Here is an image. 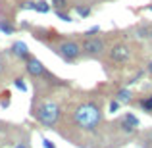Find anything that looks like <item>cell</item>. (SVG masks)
<instances>
[{"label": "cell", "mask_w": 152, "mask_h": 148, "mask_svg": "<svg viewBox=\"0 0 152 148\" xmlns=\"http://www.w3.org/2000/svg\"><path fill=\"white\" fill-rule=\"evenodd\" d=\"M139 125H141V121H139V117L133 112H125V114L121 115V119H119V127H121V131L127 133V135L135 133V131L139 129Z\"/></svg>", "instance_id": "6"}, {"label": "cell", "mask_w": 152, "mask_h": 148, "mask_svg": "<svg viewBox=\"0 0 152 148\" xmlns=\"http://www.w3.org/2000/svg\"><path fill=\"white\" fill-rule=\"evenodd\" d=\"M35 12H39V14H48L50 12V4L46 2V0H39V2H35Z\"/></svg>", "instance_id": "11"}, {"label": "cell", "mask_w": 152, "mask_h": 148, "mask_svg": "<svg viewBox=\"0 0 152 148\" xmlns=\"http://www.w3.org/2000/svg\"><path fill=\"white\" fill-rule=\"evenodd\" d=\"M42 146H45V148H56L54 142H52L50 139H42Z\"/></svg>", "instance_id": "19"}, {"label": "cell", "mask_w": 152, "mask_h": 148, "mask_svg": "<svg viewBox=\"0 0 152 148\" xmlns=\"http://www.w3.org/2000/svg\"><path fill=\"white\" fill-rule=\"evenodd\" d=\"M54 52L64 60V62H67V63L77 62V60L83 56V52H81V44H79L77 41H73V39H64V41L60 42L58 46H56V50H54Z\"/></svg>", "instance_id": "3"}, {"label": "cell", "mask_w": 152, "mask_h": 148, "mask_svg": "<svg viewBox=\"0 0 152 148\" xmlns=\"http://www.w3.org/2000/svg\"><path fill=\"white\" fill-rule=\"evenodd\" d=\"M14 87H15L18 90H21V93H27V85H25V81H23L21 77L14 79Z\"/></svg>", "instance_id": "15"}, {"label": "cell", "mask_w": 152, "mask_h": 148, "mask_svg": "<svg viewBox=\"0 0 152 148\" xmlns=\"http://www.w3.org/2000/svg\"><path fill=\"white\" fill-rule=\"evenodd\" d=\"M73 121L79 129L83 131H94L102 121V110L94 102H83L75 108Z\"/></svg>", "instance_id": "1"}, {"label": "cell", "mask_w": 152, "mask_h": 148, "mask_svg": "<svg viewBox=\"0 0 152 148\" xmlns=\"http://www.w3.org/2000/svg\"><path fill=\"white\" fill-rule=\"evenodd\" d=\"M0 31H2L4 35H14L15 27H14V25H10L8 21H4V19H0Z\"/></svg>", "instance_id": "12"}, {"label": "cell", "mask_w": 152, "mask_h": 148, "mask_svg": "<svg viewBox=\"0 0 152 148\" xmlns=\"http://www.w3.org/2000/svg\"><path fill=\"white\" fill-rule=\"evenodd\" d=\"M115 100H118L119 104H131L133 102V93H131L129 89H119L118 93H115Z\"/></svg>", "instance_id": "9"}, {"label": "cell", "mask_w": 152, "mask_h": 148, "mask_svg": "<svg viewBox=\"0 0 152 148\" xmlns=\"http://www.w3.org/2000/svg\"><path fill=\"white\" fill-rule=\"evenodd\" d=\"M56 15H58V19H62V21H66V23L73 21V17H71L67 12H64V10H56Z\"/></svg>", "instance_id": "13"}, {"label": "cell", "mask_w": 152, "mask_h": 148, "mask_svg": "<svg viewBox=\"0 0 152 148\" xmlns=\"http://www.w3.org/2000/svg\"><path fill=\"white\" fill-rule=\"evenodd\" d=\"M141 77H142V71H139V73H137V75H135V77L129 81V85H135V83H139V79H141Z\"/></svg>", "instance_id": "21"}, {"label": "cell", "mask_w": 152, "mask_h": 148, "mask_svg": "<svg viewBox=\"0 0 152 148\" xmlns=\"http://www.w3.org/2000/svg\"><path fill=\"white\" fill-rule=\"evenodd\" d=\"M25 71L31 75V77H45V75L48 73L46 67H45V63H42L41 60L33 58V56H31L29 60H25Z\"/></svg>", "instance_id": "7"}, {"label": "cell", "mask_w": 152, "mask_h": 148, "mask_svg": "<svg viewBox=\"0 0 152 148\" xmlns=\"http://www.w3.org/2000/svg\"><path fill=\"white\" fill-rule=\"evenodd\" d=\"M146 71H148V73L152 75V62H148V66H146Z\"/></svg>", "instance_id": "23"}, {"label": "cell", "mask_w": 152, "mask_h": 148, "mask_svg": "<svg viewBox=\"0 0 152 148\" xmlns=\"http://www.w3.org/2000/svg\"><path fill=\"white\" fill-rule=\"evenodd\" d=\"M12 54H14L18 60H23V62L31 58V54H29V48H27V44H25V42H21V41L14 42V46H12Z\"/></svg>", "instance_id": "8"}, {"label": "cell", "mask_w": 152, "mask_h": 148, "mask_svg": "<svg viewBox=\"0 0 152 148\" xmlns=\"http://www.w3.org/2000/svg\"><path fill=\"white\" fill-rule=\"evenodd\" d=\"M14 148H27V146H25V144H23V142H18V144H15Z\"/></svg>", "instance_id": "24"}, {"label": "cell", "mask_w": 152, "mask_h": 148, "mask_svg": "<svg viewBox=\"0 0 152 148\" xmlns=\"http://www.w3.org/2000/svg\"><path fill=\"white\" fill-rule=\"evenodd\" d=\"M60 115H62L60 104L52 102V100H45V102H41V106L37 108V112H35L37 121L41 123L42 127H46V129H54L56 123L60 121Z\"/></svg>", "instance_id": "2"}, {"label": "cell", "mask_w": 152, "mask_h": 148, "mask_svg": "<svg viewBox=\"0 0 152 148\" xmlns=\"http://www.w3.org/2000/svg\"><path fill=\"white\" fill-rule=\"evenodd\" d=\"M146 8H148V10H150V12H152V4H148V6H146Z\"/></svg>", "instance_id": "26"}, {"label": "cell", "mask_w": 152, "mask_h": 148, "mask_svg": "<svg viewBox=\"0 0 152 148\" xmlns=\"http://www.w3.org/2000/svg\"><path fill=\"white\" fill-rule=\"evenodd\" d=\"M148 31H150V27H139L137 29V37L139 39H146L148 37Z\"/></svg>", "instance_id": "16"}, {"label": "cell", "mask_w": 152, "mask_h": 148, "mask_svg": "<svg viewBox=\"0 0 152 148\" xmlns=\"http://www.w3.org/2000/svg\"><path fill=\"white\" fill-rule=\"evenodd\" d=\"M4 71H6V63H4V60L0 58V77L4 75Z\"/></svg>", "instance_id": "22"}, {"label": "cell", "mask_w": 152, "mask_h": 148, "mask_svg": "<svg viewBox=\"0 0 152 148\" xmlns=\"http://www.w3.org/2000/svg\"><path fill=\"white\" fill-rule=\"evenodd\" d=\"M148 39L152 41V27H150V31H148Z\"/></svg>", "instance_id": "25"}, {"label": "cell", "mask_w": 152, "mask_h": 148, "mask_svg": "<svg viewBox=\"0 0 152 148\" xmlns=\"http://www.w3.org/2000/svg\"><path fill=\"white\" fill-rule=\"evenodd\" d=\"M139 108L142 112H146V114H152V94H146V96L139 100Z\"/></svg>", "instance_id": "10"}, {"label": "cell", "mask_w": 152, "mask_h": 148, "mask_svg": "<svg viewBox=\"0 0 152 148\" xmlns=\"http://www.w3.org/2000/svg\"><path fill=\"white\" fill-rule=\"evenodd\" d=\"M108 56H110V60L114 63H125V62H129V58H131V50H129V46L127 44H123V42H118V44H114L110 50H108Z\"/></svg>", "instance_id": "5"}, {"label": "cell", "mask_w": 152, "mask_h": 148, "mask_svg": "<svg viewBox=\"0 0 152 148\" xmlns=\"http://www.w3.org/2000/svg\"><path fill=\"white\" fill-rule=\"evenodd\" d=\"M81 52L89 58H100L106 52V42L100 37H87L81 44Z\"/></svg>", "instance_id": "4"}, {"label": "cell", "mask_w": 152, "mask_h": 148, "mask_svg": "<svg viewBox=\"0 0 152 148\" xmlns=\"http://www.w3.org/2000/svg\"><path fill=\"white\" fill-rule=\"evenodd\" d=\"M119 108H121V104H119L118 100H112V102H110V108H108V112H110V114H115Z\"/></svg>", "instance_id": "18"}, {"label": "cell", "mask_w": 152, "mask_h": 148, "mask_svg": "<svg viewBox=\"0 0 152 148\" xmlns=\"http://www.w3.org/2000/svg\"><path fill=\"white\" fill-rule=\"evenodd\" d=\"M75 12H77V15H81V17H89L91 15V8H87V6H75Z\"/></svg>", "instance_id": "14"}, {"label": "cell", "mask_w": 152, "mask_h": 148, "mask_svg": "<svg viewBox=\"0 0 152 148\" xmlns=\"http://www.w3.org/2000/svg\"><path fill=\"white\" fill-rule=\"evenodd\" d=\"M52 6H54L56 10H66L67 2H66V0H52Z\"/></svg>", "instance_id": "17"}, {"label": "cell", "mask_w": 152, "mask_h": 148, "mask_svg": "<svg viewBox=\"0 0 152 148\" xmlns=\"http://www.w3.org/2000/svg\"><path fill=\"white\" fill-rule=\"evenodd\" d=\"M98 31H100V27H93V29H89V31L85 33V39H87V37H93V35L98 33Z\"/></svg>", "instance_id": "20"}]
</instances>
